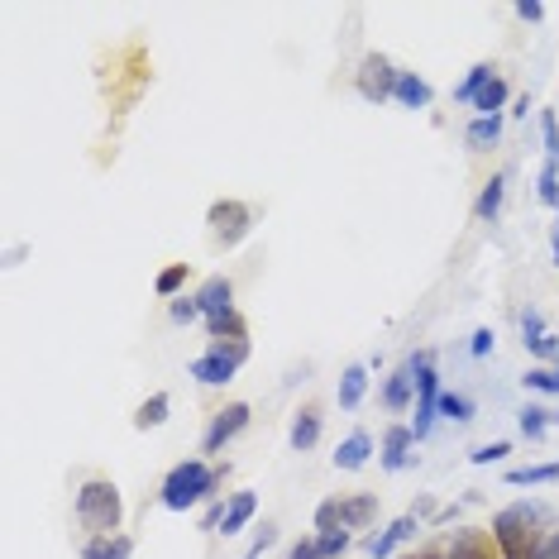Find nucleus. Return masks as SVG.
<instances>
[{"label": "nucleus", "mask_w": 559, "mask_h": 559, "mask_svg": "<svg viewBox=\"0 0 559 559\" xmlns=\"http://www.w3.org/2000/svg\"><path fill=\"white\" fill-rule=\"evenodd\" d=\"M225 464L215 469V464H206V459H182L177 469L163 478V488H158V502L168 507V512H187V507H196V502H206V497L225 483Z\"/></svg>", "instance_id": "f257e3e1"}, {"label": "nucleus", "mask_w": 559, "mask_h": 559, "mask_svg": "<svg viewBox=\"0 0 559 559\" xmlns=\"http://www.w3.org/2000/svg\"><path fill=\"white\" fill-rule=\"evenodd\" d=\"M72 512L82 521L91 536H120V516H125V502H120V488L110 478H86L77 488V502Z\"/></svg>", "instance_id": "f03ea898"}, {"label": "nucleus", "mask_w": 559, "mask_h": 559, "mask_svg": "<svg viewBox=\"0 0 559 559\" xmlns=\"http://www.w3.org/2000/svg\"><path fill=\"white\" fill-rule=\"evenodd\" d=\"M244 364H249V340H211V349L192 359V378L206 387H225Z\"/></svg>", "instance_id": "7ed1b4c3"}, {"label": "nucleus", "mask_w": 559, "mask_h": 559, "mask_svg": "<svg viewBox=\"0 0 559 559\" xmlns=\"http://www.w3.org/2000/svg\"><path fill=\"white\" fill-rule=\"evenodd\" d=\"M407 364L416 368V426H411V435H416V440H426L430 426H435V416H440V378H435V354H430V349H421V354H411Z\"/></svg>", "instance_id": "20e7f679"}, {"label": "nucleus", "mask_w": 559, "mask_h": 559, "mask_svg": "<svg viewBox=\"0 0 559 559\" xmlns=\"http://www.w3.org/2000/svg\"><path fill=\"white\" fill-rule=\"evenodd\" d=\"M206 225H211L215 239L230 249V244H239V239L254 230V211H249L244 201H215L211 211H206Z\"/></svg>", "instance_id": "39448f33"}, {"label": "nucleus", "mask_w": 559, "mask_h": 559, "mask_svg": "<svg viewBox=\"0 0 559 559\" xmlns=\"http://www.w3.org/2000/svg\"><path fill=\"white\" fill-rule=\"evenodd\" d=\"M244 426H249V407H244V402H230V407H220V411L211 416L206 435H201V450H206V454H220Z\"/></svg>", "instance_id": "423d86ee"}, {"label": "nucleus", "mask_w": 559, "mask_h": 559, "mask_svg": "<svg viewBox=\"0 0 559 559\" xmlns=\"http://www.w3.org/2000/svg\"><path fill=\"white\" fill-rule=\"evenodd\" d=\"M392 91H397V67L387 63L383 53H368L359 63V96L364 101H387Z\"/></svg>", "instance_id": "0eeeda50"}, {"label": "nucleus", "mask_w": 559, "mask_h": 559, "mask_svg": "<svg viewBox=\"0 0 559 559\" xmlns=\"http://www.w3.org/2000/svg\"><path fill=\"white\" fill-rule=\"evenodd\" d=\"M416 531H421V521H416V512H411V516H397V521L387 526L383 536H373V540H368V555H373V559H387L392 550H397V545H402V540H411V536H416Z\"/></svg>", "instance_id": "6e6552de"}, {"label": "nucleus", "mask_w": 559, "mask_h": 559, "mask_svg": "<svg viewBox=\"0 0 559 559\" xmlns=\"http://www.w3.org/2000/svg\"><path fill=\"white\" fill-rule=\"evenodd\" d=\"M411 445H416V435H411V426H387L383 435V469L397 473L411 464Z\"/></svg>", "instance_id": "1a4fd4ad"}, {"label": "nucleus", "mask_w": 559, "mask_h": 559, "mask_svg": "<svg viewBox=\"0 0 559 559\" xmlns=\"http://www.w3.org/2000/svg\"><path fill=\"white\" fill-rule=\"evenodd\" d=\"M196 306H201V316L230 311V306H235V282L230 278H206L201 282V292H196Z\"/></svg>", "instance_id": "9d476101"}, {"label": "nucleus", "mask_w": 559, "mask_h": 559, "mask_svg": "<svg viewBox=\"0 0 559 559\" xmlns=\"http://www.w3.org/2000/svg\"><path fill=\"white\" fill-rule=\"evenodd\" d=\"M368 454H373V435H368V430H354V435H344L340 450H335V469H344V473L364 469Z\"/></svg>", "instance_id": "9b49d317"}, {"label": "nucleus", "mask_w": 559, "mask_h": 559, "mask_svg": "<svg viewBox=\"0 0 559 559\" xmlns=\"http://www.w3.org/2000/svg\"><path fill=\"white\" fill-rule=\"evenodd\" d=\"M321 407H301L297 411V421H292V435H287V440H292V450H316V440H321Z\"/></svg>", "instance_id": "f8f14e48"}, {"label": "nucleus", "mask_w": 559, "mask_h": 559, "mask_svg": "<svg viewBox=\"0 0 559 559\" xmlns=\"http://www.w3.org/2000/svg\"><path fill=\"white\" fill-rule=\"evenodd\" d=\"M258 512V493H235L230 507H225V521H220V536H239Z\"/></svg>", "instance_id": "ddd939ff"}, {"label": "nucleus", "mask_w": 559, "mask_h": 559, "mask_svg": "<svg viewBox=\"0 0 559 559\" xmlns=\"http://www.w3.org/2000/svg\"><path fill=\"white\" fill-rule=\"evenodd\" d=\"M411 392H416V368L402 364L397 373H392V378H387V387H383V407L387 411H407Z\"/></svg>", "instance_id": "4468645a"}, {"label": "nucleus", "mask_w": 559, "mask_h": 559, "mask_svg": "<svg viewBox=\"0 0 559 559\" xmlns=\"http://www.w3.org/2000/svg\"><path fill=\"white\" fill-rule=\"evenodd\" d=\"M445 559H502L493 536H483V531H464V536L454 540V550Z\"/></svg>", "instance_id": "2eb2a0df"}, {"label": "nucleus", "mask_w": 559, "mask_h": 559, "mask_svg": "<svg viewBox=\"0 0 559 559\" xmlns=\"http://www.w3.org/2000/svg\"><path fill=\"white\" fill-rule=\"evenodd\" d=\"M340 516H344V531H364L368 521L378 516V493L344 497V502H340Z\"/></svg>", "instance_id": "dca6fc26"}, {"label": "nucleus", "mask_w": 559, "mask_h": 559, "mask_svg": "<svg viewBox=\"0 0 559 559\" xmlns=\"http://www.w3.org/2000/svg\"><path fill=\"white\" fill-rule=\"evenodd\" d=\"M397 101L407 110H426L430 106V82L426 77H416V72H397V91H392Z\"/></svg>", "instance_id": "f3484780"}, {"label": "nucleus", "mask_w": 559, "mask_h": 559, "mask_svg": "<svg viewBox=\"0 0 559 559\" xmlns=\"http://www.w3.org/2000/svg\"><path fill=\"white\" fill-rule=\"evenodd\" d=\"M129 555H134L129 536H91L82 545V559H129Z\"/></svg>", "instance_id": "a211bd4d"}, {"label": "nucleus", "mask_w": 559, "mask_h": 559, "mask_svg": "<svg viewBox=\"0 0 559 559\" xmlns=\"http://www.w3.org/2000/svg\"><path fill=\"white\" fill-rule=\"evenodd\" d=\"M364 392H368V368L364 364H349L340 373V407L354 411L359 402H364Z\"/></svg>", "instance_id": "6ab92c4d"}, {"label": "nucleus", "mask_w": 559, "mask_h": 559, "mask_svg": "<svg viewBox=\"0 0 559 559\" xmlns=\"http://www.w3.org/2000/svg\"><path fill=\"white\" fill-rule=\"evenodd\" d=\"M507 96H512V91H507V77L493 72V77L483 82V91L473 96V110H478V115H497V110L507 106Z\"/></svg>", "instance_id": "aec40b11"}, {"label": "nucleus", "mask_w": 559, "mask_h": 559, "mask_svg": "<svg viewBox=\"0 0 559 559\" xmlns=\"http://www.w3.org/2000/svg\"><path fill=\"white\" fill-rule=\"evenodd\" d=\"M206 330H211V340H249V325H244L235 306L220 311V316H206Z\"/></svg>", "instance_id": "412c9836"}, {"label": "nucleus", "mask_w": 559, "mask_h": 559, "mask_svg": "<svg viewBox=\"0 0 559 559\" xmlns=\"http://www.w3.org/2000/svg\"><path fill=\"white\" fill-rule=\"evenodd\" d=\"M497 134H502V115H478V120H469V129H464L469 149H493Z\"/></svg>", "instance_id": "4be33fe9"}, {"label": "nucleus", "mask_w": 559, "mask_h": 559, "mask_svg": "<svg viewBox=\"0 0 559 559\" xmlns=\"http://www.w3.org/2000/svg\"><path fill=\"white\" fill-rule=\"evenodd\" d=\"M168 411H172L168 392H153L149 402H139V411H134V430H153V426H163V421H168Z\"/></svg>", "instance_id": "5701e85b"}, {"label": "nucleus", "mask_w": 559, "mask_h": 559, "mask_svg": "<svg viewBox=\"0 0 559 559\" xmlns=\"http://www.w3.org/2000/svg\"><path fill=\"white\" fill-rule=\"evenodd\" d=\"M502 196H507V182H502V177H488V182H483V192H478V201H473V215H478V220H497Z\"/></svg>", "instance_id": "b1692460"}, {"label": "nucleus", "mask_w": 559, "mask_h": 559, "mask_svg": "<svg viewBox=\"0 0 559 559\" xmlns=\"http://www.w3.org/2000/svg\"><path fill=\"white\" fill-rule=\"evenodd\" d=\"M559 478V464H531V469H512L507 483L512 488H536V483H555Z\"/></svg>", "instance_id": "393cba45"}, {"label": "nucleus", "mask_w": 559, "mask_h": 559, "mask_svg": "<svg viewBox=\"0 0 559 559\" xmlns=\"http://www.w3.org/2000/svg\"><path fill=\"white\" fill-rule=\"evenodd\" d=\"M493 72H497L493 63H478V67H469V77H464V82L454 86V101H469V106H473V96L483 91V82H488Z\"/></svg>", "instance_id": "a878e982"}, {"label": "nucleus", "mask_w": 559, "mask_h": 559, "mask_svg": "<svg viewBox=\"0 0 559 559\" xmlns=\"http://www.w3.org/2000/svg\"><path fill=\"white\" fill-rule=\"evenodd\" d=\"M182 282H187V263H168V268L158 273V282H153V292H158V297H168V301H177Z\"/></svg>", "instance_id": "bb28decb"}, {"label": "nucleus", "mask_w": 559, "mask_h": 559, "mask_svg": "<svg viewBox=\"0 0 559 559\" xmlns=\"http://www.w3.org/2000/svg\"><path fill=\"white\" fill-rule=\"evenodd\" d=\"M516 421H521V435H526V440H540V435H545V426H550L555 416H550L545 407H521V411H516Z\"/></svg>", "instance_id": "cd10ccee"}, {"label": "nucleus", "mask_w": 559, "mask_h": 559, "mask_svg": "<svg viewBox=\"0 0 559 559\" xmlns=\"http://www.w3.org/2000/svg\"><path fill=\"white\" fill-rule=\"evenodd\" d=\"M440 416H450V421H473V397H464V392H440Z\"/></svg>", "instance_id": "c85d7f7f"}, {"label": "nucleus", "mask_w": 559, "mask_h": 559, "mask_svg": "<svg viewBox=\"0 0 559 559\" xmlns=\"http://www.w3.org/2000/svg\"><path fill=\"white\" fill-rule=\"evenodd\" d=\"M349 545H354V536H349V531H321V536H316V555H321V559H340Z\"/></svg>", "instance_id": "c756f323"}, {"label": "nucleus", "mask_w": 559, "mask_h": 559, "mask_svg": "<svg viewBox=\"0 0 559 559\" xmlns=\"http://www.w3.org/2000/svg\"><path fill=\"white\" fill-rule=\"evenodd\" d=\"M536 192H540V201H545V206H555V211H559V168H555V163H545V168H540Z\"/></svg>", "instance_id": "7c9ffc66"}, {"label": "nucleus", "mask_w": 559, "mask_h": 559, "mask_svg": "<svg viewBox=\"0 0 559 559\" xmlns=\"http://www.w3.org/2000/svg\"><path fill=\"white\" fill-rule=\"evenodd\" d=\"M540 134H545V158L559 168V115L555 110H545V115H540Z\"/></svg>", "instance_id": "2f4dec72"}, {"label": "nucleus", "mask_w": 559, "mask_h": 559, "mask_svg": "<svg viewBox=\"0 0 559 559\" xmlns=\"http://www.w3.org/2000/svg\"><path fill=\"white\" fill-rule=\"evenodd\" d=\"M521 383L531 387V392H555V397H559V364L555 368H531Z\"/></svg>", "instance_id": "473e14b6"}, {"label": "nucleus", "mask_w": 559, "mask_h": 559, "mask_svg": "<svg viewBox=\"0 0 559 559\" xmlns=\"http://www.w3.org/2000/svg\"><path fill=\"white\" fill-rule=\"evenodd\" d=\"M316 531H344V516H340V497H330L316 507Z\"/></svg>", "instance_id": "72a5a7b5"}, {"label": "nucleus", "mask_w": 559, "mask_h": 559, "mask_svg": "<svg viewBox=\"0 0 559 559\" xmlns=\"http://www.w3.org/2000/svg\"><path fill=\"white\" fill-rule=\"evenodd\" d=\"M168 316H172L177 325H192L196 316H201V306H196V297H177V301L168 306Z\"/></svg>", "instance_id": "f704fd0d"}, {"label": "nucleus", "mask_w": 559, "mask_h": 559, "mask_svg": "<svg viewBox=\"0 0 559 559\" xmlns=\"http://www.w3.org/2000/svg\"><path fill=\"white\" fill-rule=\"evenodd\" d=\"M545 335H550V330H545V321H540V311H526V316H521V340L536 344V340H545Z\"/></svg>", "instance_id": "c9c22d12"}, {"label": "nucleus", "mask_w": 559, "mask_h": 559, "mask_svg": "<svg viewBox=\"0 0 559 559\" xmlns=\"http://www.w3.org/2000/svg\"><path fill=\"white\" fill-rule=\"evenodd\" d=\"M502 454H512V445H507V440H493V445H478L469 459H473V464H497Z\"/></svg>", "instance_id": "e433bc0d"}, {"label": "nucleus", "mask_w": 559, "mask_h": 559, "mask_svg": "<svg viewBox=\"0 0 559 559\" xmlns=\"http://www.w3.org/2000/svg\"><path fill=\"white\" fill-rule=\"evenodd\" d=\"M469 349H473V359H488V354H493V330H488V325H478Z\"/></svg>", "instance_id": "4c0bfd02"}, {"label": "nucleus", "mask_w": 559, "mask_h": 559, "mask_svg": "<svg viewBox=\"0 0 559 559\" xmlns=\"http://www.w3.org/2000/svg\"><path fill=\"white\" fill-rule=\"evenodd\" d=\"M516 15L526 24H540L545 20V5H540V0H516Z\"/></svg>", "instance_id": "58836bf2"}, {"label": "nucleus", "mask_w": 559, "mask_h": 559, "mask_svg": "<svg viewBox=\"0 0 559 559\" xmlns=\"http://www.w3.org/2000/svg\"><path fill=\"white\" fill-rule=\"evenodd\" d=\"M273 540H278V526H263V531H258V540L249 545V555H244V559H258L263 550H268V545H273Z\"/></svg>", "instance_id": "ea45409f"}, {"label": "nucleus", "mask_w": 559, "mask_h": 559, "mask_svg": "<svg viewBox=\"0 0 559 559\" xmlns=\"http://www.w3.org/2000/svg\"><path fill=\"white\" fill-rule=\"evenodd\" d=\"M526 349H531V354H536V359H555V354H559V335H545V340L526 344Z\"/></svg>", "instance_id": "a19ab883"}, {"label": "nucleus", "mask_w": 559, "mask_h": 559, "mask_svg": "<svg viewBox=\"0 0 559 559\" xmlns=\"http://www.w3.org/2000/svg\"><path fill=\"white\" fill-rule=\"evenodd\" d=\"M287 559H321L316 555V540H297V545L287 550Z\"/></svg>", "instance_id": "79ce46f5"}, {"label": "nucleus", "mask_w": 559, "mask_h": 559, "mask_svg": "<svg viewBox=\"0 0 559 559\" xmlns=\"http://www.w3.org/2000/svg\"><path fill=\"white\" fill-rule=\"evenodd\" d=\"M536 559H559V536H545V540H540Z\"/></svg>", "instance_id": "37998d69"}, {"label": "nucleus", "mask_w": 559, "mask_h": 559, "mask_svg": "<svg viewBox=\"0 0 559 559\" xmlns=\"http://www.w3.org/2000/svg\"><path fill=\"white\" fill-rule=\"evenodd\" d=\"M550 258L559 263V220H555V235H550Z\"/></svg>", "instance_id": "c03bdc74"}, {"label": "nucleus", "mask_w": 559, "mask_h": 559, "mask_svg": "<svg viewBox=\"0 0 559 559\" xmlns=\"http://www.w3.org/2000/svg\"><path fill=\"white\" fill-rule=\"evenodd\" d=\"M407 559H445L440 550H421V555H407Z\"/></svg>", "instance_id": "a18cd8bd"}]
</instances>
